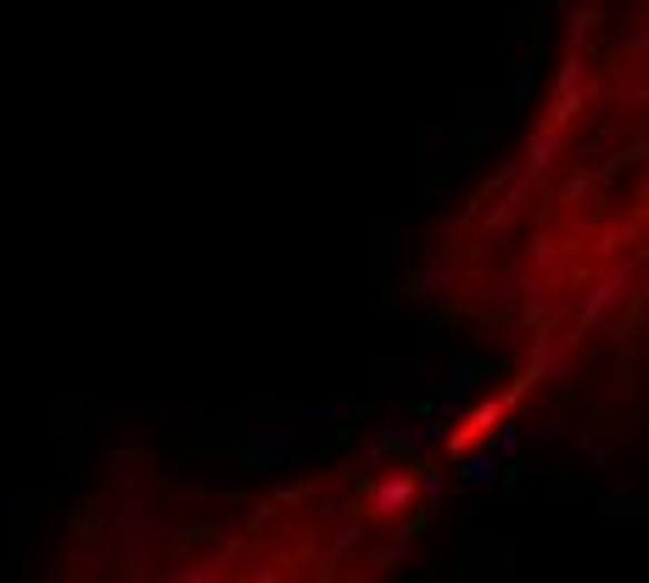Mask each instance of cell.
<instances>
[{
  "mask_svg": "<svg viewBox=\"0 0 649 583\" xmlns=\"http://www.w3.org/2000/svg\"><path fill=\"white\" fill-rule=\"evenodd\" d=\"M442 298L510 348L505 398L649 421V0H582L555 96L442 247Z\"/></svg>",
  "mask_w": 649,
  "mask_h": 583,
  "instance_id": "6da1fadb",
  "label": "cell"
},
{
  "mask_svg": "<svg viewBox=\"0 0 649 583\" xmlns=\"http://www.w3.org/2000/svg\"><path fill=\"white\" fill-rule=\"evenodd\" d=\"M437 461L370 449L291 477L230 522L202 527L129 583H387L426 527Z\"/></svg>",
  "mask_w": 649,
  "mask_h": 583,
  "instance_id": "7a4b0ae2",
  "label": "cell"
}]
</instances>
